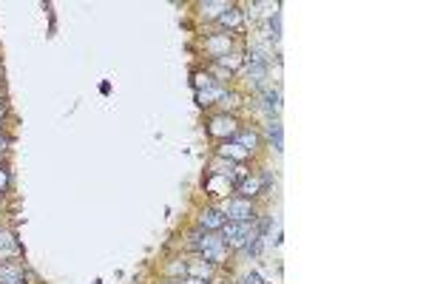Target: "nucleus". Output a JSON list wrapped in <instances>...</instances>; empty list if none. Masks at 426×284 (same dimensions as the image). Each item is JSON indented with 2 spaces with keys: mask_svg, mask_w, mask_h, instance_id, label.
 <instances>
[{
  "mask_svg": "<svg viewBox=\"0 0 426 284\" xmlns=\"http://www.w3.org/2000/svg\"><path fill=\"white\" fill-rule=\"evenodd\" d=\"M267 139L273 142V148L279 151V154L284 151V131H281L279 119H270V123H267Z\"/></svg>",
  "mask_w": 426,
  "mask_h": 284,
  "instance_id": "nucleus-11",
  "label": "nucleus"
},
{
  "mask_svg": "<svg viewBox=\"0 0 426 284\" xmlns=\"http://www.w3.org/2000/svg\"><path fill=\"white\" fill-rule=\"evenodd\" d=\"M0 284H23V270L17 265H0Z\"/></svg>",
  "mask_w": 426,
  "mask_h": 284,
  "instance_id": "nucleus-10",
  "label": "nucleus"
},
{
  "mask_svg": "<svg viewBox=\"0 0 426 284\" xmlns=\"http://www.w3.org/2000/svg\"><path fill=\"white\" fill-rule=\"evenodd\" d=\"M242 284H267V281H262V276H259V273H250Z\"/></svg>",
  "mask_w": 426,
  "mask_h": 284,
  "instance_id": "nucleus-20",
  "label": "nucleus"
},
{
  "mask_svg": "<svg viewBox=\"0 0 426 284\" xmlns=\"http://www.w3.org/2000/svg\"><path fill=\"white\" fill-rule=\"evenodd\" d=\"M236 188H239V193H242L244 199H250V196H256V193L262 191L264 185H262V179H259V176H250V173H247V176H244Z\"/></svg>",
  "mask_w": 426,
  "mask_h": 284,
  "instance_id": "nucleus-9",
  "label": "nucleus"
},
{
  "mask_svg": "<svg viewBox=\"0 0 426 284\" xmlns=\"http://www.w3.org/2000/svg\"><path fill=\"white\" fill-rule=\"evenodd\" d=\"M205 46H207V51L213 54V60H219V57H225L227 49H230V34H227V31H219V34L210 37Z\"/></svg>",
  "mask_w": 426,
  "mask_h": 284,
  "instance_id": "nucleus-6",
  "label": "nucleus"
},
{
  "mask_svg": "<svg viewBox=\"0 0 426 284\" xmlns=\"http://www.w3.org/2000/svg\"><path fill=\"white\" fill-rule=\"evenodd\" d=\"M0 253L3 256H17L20 253V245L9 230H0Z\"/></svg>",
  "mask_w": 426,
  "mask_h": 284,
  "instance_id": "nucleus-12",
  "label": "nucleus"
},
{
  "mask_svg": "<svg viewBox=\"0 0 426 284\" xmlns=\"http://www.w3.org/2000/svg\"><path fill=\"white\" fill-rule=\"evenodd\" d=\"M170 284H182V281H170Z\"/></svg>",
  "mask_w": 426,
  "mask_h": 284,
  "instance_id": "nucleus-24",
  "label": "nucleus"
},
{
  "mask_svg": "<svg viewBox=\"0 0 426 284\" xmlns=\"http://www.w3.org/2000/svg\"><path fill=\"white\" fill-rule=\"evenodd\" d=\"M3 114H6V108H3V105H0V119H3Z\"/></svg>",
  "mask_w": 426,
  "mask_h": 284,
  "instance_id": "nucleus-23",
  "label": "nucleus"
},
{
  "mask_svg": "<svg viewBox=\"0 0 426 284\" xmlns=\"http://www.w3.org/2000/svg\"><path fill=\"white\" fill-rule=\"evenodd\" d=\"M0 151H6V136H0Z\"/></svg>",
  "mask_w": 426,
  "mask_h": 284,
  "instance_id": "nucleus-22",
  "label": "nucleus"
},
{
  "mask_svg": "<svg viewBox=\"0 0 426 284\" xmlns=\"http://www.w3.org/2000/svg\"><path fill=\"white\" fill-rule=\"evenodd\" d=\"M185 284H207V281H202V278H188Z\"/></svg>",
  "mask_w": 426,
  "mask_h": 284,
  "instance_id": "nucleus-21",
  "label": "nucleus"
},
{
  "mask_svg": "<svg viewBox=\"0 0 426 284\" xmlns=\"http://www.w3.org/2000/svg\"><path fill=\"white\" fill-rule=\"evenodd\" d=\"M210 267H213L210 261H199V265H188V276H190V278H199V276H205V278H207V276H210Z\"/></svg>",
  "mask_w": 426,
  "mask_h": 284,
  "instance_id": "nucleus-17",
  "label": "nucleus"
},
{
  "mask_svg": "<svg viewBox=\"0 0 426 284\" xmlns=\"http://www.w3.org/2000/svg\"><path fill=\"white\" fill-rule=\"evenodd\" d=\"M168 273L170 276H188V265H182V261H170Z\"/></svg>",
  "mask_w": 426,
  "mask_h": 284,
  "instance_id": "nucleus-18",
  "label": "nucleus"
},
{
  "mask_svg": "<svg viewBox=\"0 0 426 284\" xmlns=\"http://www.w3.org/2000/svg\"><path fill=\"white\" fill-rule=\"evenodd\" d=\"M222 94H225V91L213 83V86H207L205 91H196V99H199V105H213L210 99H222Z\"/></svg>",
  "mask_w": 426,
  "mask_h": 284,
  "instance_id": "nucleus-14",
  "label": "nucleus"
},
{
  "mask_svg": "<svg viewBox=\"0 0 426 284\" xmlns=\"http://www.w3.org/2000/svg\"><path fill=\"white\" fill-rule=\"evenodd\" d=\"M262 99H264V111L270 114V117L276 119V114L281 111V94H279V88H264V94H262Z\"/></svg>",
  "mask_w": 426,
  "mask_h": 284,
  "instance_id": "nucleus-7",
  "label": "nucleus"
},
{
  "mask_svg": "<svg viewBox=\"0 0 426 284\" xmlns=\"http://www.w3.org/2000/svg\"><path fill=\"white\" fill-rule=\"evenodd\" d=\"M225 216H230V222H253L256 213L250 199H230L225 208Z\"/></svg>",
  "mask_w": 426,
  "mask_h": 284,
  "instance_id": "nucleus-4",
  "label": "nucleus"
},
{
  "mask_svg": "<svg viewBox=\"0 0 426 284\" xmlns=\"http://www.w3.org/2000/svg\"><path fill=\"white\" fill-rule=\"evenodd\" d=\"M233 142H236L242 151H247V154H253L256 148H259V134L256 131H236V136H233Z\"/></svg>",
  "mask_w": 426,
  "mask_h": 284,
  "instance_id": "nucleus-8",
  "label": "nucleus"
},
{
  "mask_svg": "<svg viewBox=\"0 0 426 284\" xmlns=\"http://www.w3.org/2000/svg\"><path fill=\"white\" fill-rule=\"evenodd\" d=\"M9 188V171H3V168H0V193L6 191Z\"/></svg>",
  "mask_w": 426,
  "mask_h": 284,
  "instance_id": "nucleus-19",
  "label": "nucleus"
},
{
  "mask_svg": "<svg viewBox=\"0 0 426 284\" xmlns=\"http://www.w3.org/2000/svg\"><path fill=\"white\" fill-rule=\"evenodd\" d=\"M190 250H196V253L202 256L205 261H210V265H219V261H225V253H227V245L222 236L216 233H202V230H196V233H190Z\"/></svg>",
  "mask_w": 426,
  "mask_h": 284,
  "instance_id": "nucleus-1",
  "label": "nucleus"
},
{
  "mask_svg": "<svg viewBox=\"0 0 426 284\" xmlns=\"http://www.w3.org/2000/svg\"><path fill=\"white\" fill-rule=\"evenodd\" d=\"M236 119L233 117H227V114H219V117H213L210 119V125H207V134L210 136H219V139H233L236 136Z\"/></svg>",
  "mask_w": 426,
  "mask_h": 284,
  "instance_id": "nucleus-3",
  "label": "nucleus"
},
{
  "mask_svg": "<svg viewBox=\"0 0 426 284\" xmlns=\"http://www.w3.org/2000/svg\"><path fill=\"white\" fill-rule=\"evenodd\" d=\"M227 6H230V3H225V0H216V3L207 0V3H202V14H205V17H222V14L227 12Z\"/></svg>",
  "mask_w": 426,
  "mask_h": 284,
  "instance_id": "nucleus-13",
  "label": "nucleus"
},
{
  "mask_svg": "<svg viewBox=\"0 0 426 284\" xmlns=\"http://www.w3.org/2000/svg\"><path fill=\"white\" fill-rule=\"evenodd\" d=\"M222 225H225V213L216 208H205L199 213V228L205 230V233H213V230H222Z\"/></svg>",
  "mask_w": 426,
  "mask_h": 284,
  "instance_id": "nucleus-5",
  "label": "nucleus"
},
{
  "mask_svg": "<svg viewBox=\"0 0 426 284\" xmlns=\"http://www.w3.org/2000/svg\"><path fill=\"white\" fill-rule=\"evenodd\" d=\"M222 26H227V29H239L242 26V9H236V6H227V12L222 14Z\"/></svg>",
  "mask_w": 426,
  "mask_h": 284,
  "instance_id": "nucleus-15",
  "label": "nucleus"
},
{
  "mask_svg": "<svg viewBox=\"0 0 426 284\" xmlns=\"http://www.w3.org/2000/svg\"><path fill=\"white\" fill-rule=\"evenodd\" d=\"M267 31H270V40H273V43H279V37H281V14H279V9H276L273 17H270Z\"/></svg>",
  "mask_w": 426,
  "mask_h": 284,
  "instance_id": "nucleus-16",
  "label": "nucleus"
},
{
  "mask_svg": "<svg viewBox=\"0 0 426 284\" xmlns=\"http://www.w3.org/2000/svg\"><path fill=\"white\" fill-rule=\"evenodd\" d=\"M222 239H225L227 247H244L250 241L262 239V236H259L253 222H225L222 225Z\"/></svg>",
  "mask_w": 426,
  "mask_h": 284,
  "instance_id": "nucleus-2",
  "label": "nucleus"
}]
</instances>
